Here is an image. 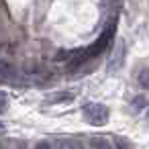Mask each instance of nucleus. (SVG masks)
<instances>
[{
    "mask_svg": "<svg viewBox=\"0 0 149 149\" xmlns=\"http://www.w3.org/2000/svg\"><path fill=\"white\" fill-rule=\"evenodd\" d=\"M82 114H84V118H86L90 125H94V127H102V125H106V120H108V108H106L104 104H98V102H88V104H84Z\"/></svg>",
    "mask_w": 149,
    "mask_h": 149,
    "instance_id": "obj_1",
    "label": "nucleus"
},
{
    "mask_svg": "<svg viewBox=\"0 0 149 149\" xmlns=\"http://www.w3.org/2000/svg\"><path fill=\"white\" fill-rule=\"evenodd\" d=\"M15 65L10 63V61H6V59H0V82H8V80H13L15 78Z\"/></svg>",
    "mask_w": 149,
    "mask_h": 149,
    "instance_id": "obj_2",
    "label": "nucleus"
},
{
    "mask_svg": "<svg viewBox=\"0 0 149 149\" xmlns=\"http://www.w3.org/2000/svg\"><path fill=\"white\" fill-rule=\"evenodd\" d=\"M123 57H125V47H123V43L116 47V51H114V55L110 57V63H108V70L110 72H116L118 68H123Z\"/></svg>",
    "mask_w": 149,
    "mask_h": 149,
    "instance_id": "obj_3",
    "label": "nucleus"
},
{
    "mask_svg": "<svg viewBox=\"0 0 149 149\" xmlns=\"http://www.w3.org/2000/svg\"><path fill=\"white\" fill-rule=\"evenodd\" d=\"M90 147L92 149H112V145H110V141L106 137H92L90 139Z\"/></svg>",
    "mask_w": 149,
    "mask_h": 149,
    "instance_id": "obj_4",
    "label": "nucleus"
},
{
    "mask_svg": "<svg viewBox=\"0 0 149 149\" xmlns=\"http://www.w3.org/2000/svg\"><path fill=\"white\" fill-rule=\"evenodd\" d=\"M55 149H82V143L76 139H61L55 143Z\"/></svg>",
    "mask_w": 149,
    "mask_h": 149,
    "instance_id": "obj_5",
    "label": "nucleus"
},
{
    "mask_svg": "<svg viewBox=\"0 0 149 149\" xmlns=\"http://www.w3.org/2000/svg\"><path fill=\"white\" fill-rule=\"evenodd\" d=\"M139 86L141 88H145V90H149V68H145V70H141L139 72Z\"/></svg>",
    "mask_w": 149,
    "mask_h": 149,
    "instance_id": "obj_6",
    "label": "nucleus"
},
{
    "mask_svg": "<svg viewBox=\"0 0 149 149\" xmlns=\"http://www.w3.org/2000/svg\"><path fill=\"white\" fill-rule=\"evenodd\" d=\"M6 108H8V94L6 92H0V114L6 112Z\"/></svg>",
    "mask_w": 149,
    "mask_h": 149,
    "instance_id": "obj_7",
    "label": "nucleus"
},
{
    "mask_svg": "<svg viewBox=\"0 0 149 149\" xmlns=\"http://www.w3.org/2000/svg\"><path fill=\"white\" fill-rule=\"evenodd\" d=\"M116 149H133V147H131V143H129V141L118 139V141H116Z\"/></svg>",
    "mask_w": 149,
    "mask_h": 149,
    "instance_id": "obj_8",
    "label": "nucleus"
},
{
    "mask_svg": "<svg viewBox=\"0 0 149 149\" xmlns=\"http://www.w3.org/2000/svg\"><path fill=\"white\" fill-rule=\"evenodd\" d=\"M35 149H53V147H51L47 141H39V143L35 145Z\"/></svg>",
    "mask_w": 149,
    "mask_h": 149,
    "instance_id": "obj_9",
    "label": "nucleus"
},
{
    "mask_svg": "<svg viewBox=\"0 0 149 149\" xmlns=\"http://www.w3.org/2000/svg\"><path fill=\"white\" fill-rule=\"evenodd\" d=\"M2 131H4V125H2V123H0V133H2Z\"/></svg>",
    "mask_w": 149,
    "mask_h": 149,
    "instance_id": "obj_10",
    "label": "nucleus"
},
{
    "mask_svg": "<svg viewBox=\"0 0 149 149\" xmlns=\"http://www.w3.org/2000/svg\"><path fill=\"white\" fill-rule=\"evenodd\" d=\"M0 149H2V143H0Z\"/></svg>",
    "mask_w": 149,
    "mask_h": 149,
    "instance_id": "obj_11",
    "label": "nucleus"
}]
</instances>
